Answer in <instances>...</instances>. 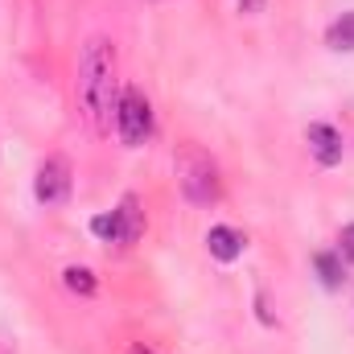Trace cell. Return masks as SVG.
Listing matches in <instances>:
<instances>
[{"mask_svg":"<svg viewBox=\"0 0 354 354\" xmlns=\"http://www.w3.org/2000/svg\"><path fill=\"white\" fill-rule=\"evenodd\" d=\"M177 169V185L185 194V202L194 206H214L223 198V177H218V165L198 149V145H185L181 153L174 157Z\"/></svg>","mask_w":354,"mask_h":354,"instance_id":"cell-2","label":"cell"},{"mask_svg":"<svg viewBox=\"0 0 354 354\" xmlns=\"http://www.w3.org/2000/svg\"><path fill=\"white\" fill-rule=\"evenodd\" d=\"M326 41H330V50H354V12H342L330 29H326Z\"/></svg>","mask_w":354,"mask_h":354,"instance_id":"cell-8","label":"cell"},{"mask_svg":"<svg viewBox=\"0 0 354 354\" xmlns=\"http://www.w3.org/2000/svg\"><path fill=\"white\" fill-rule=\"evenodd\" d=\"M338 256H346V260L354 264V223L342 227V235H338Z\"/></svg>","mask_w":354,"mask_h":354,"instance_id":"cell-12","label":"cell"},{"mask_svg":"<svg viewBox=\"0 0 354 354\" xmlns=\"http://www.w3.org/2000/svg\"><path fill=\"white\" fill-rule=\"evenodd\" d=\"M243 248H248V239H243L235 227H210V231H206V252H210L218 264H235V260L243 256Z\"/></svg>","mask_w":354,"mask_h":354,"instance_id":"cell-6","label":"cell"},{"mask_svg":"<svg viewBox=\"0 0 354 354\" xmlns=\"http://www.w3.org/2000/svg\"><path fill=\"white\" fill-rule=\"evenodd\" d=\"M115 218H120V248H132L145 231V210H140V198L136 194H124L120 206H115Z\"/></svg>","mask_w":354,"mask_h":354,"instance_id":"cell-7","label":"cell"},{"mask_svg":"<svg viewBox=\"0 0 354 354\" xmlns=\"http://www.w3.org/2000/svg\"><path fill=\"white\" fill-rule=\"evenodd\" d=\"M115 103H120V87H115V46L107 37H91L79 54V107L95 128V136H107L115 124Z\"/></svg>","mask_w":354,"mask_h":354,"instance_id":"cell-1","label":"cell"},{"mask_svg":"<svg viewBox=\"0 0 354 354\" xmlns=\"http://www.w3.org/2000/svg\"><path fill=\"white\" fill-rule=\"evenodd\" d=\"M33 198L41 206H62L71 198V161L66 157H46L33 177Z\"/></svg>","mask_w":354,"mask_h":354,"instance_id":"cell-4","label":"cell"},{"mask_svg":"<svg viewBox=\"0 0 354 354\" xmlns=\"http://www.w3.org/2000/svg\"><path fill=\"white\" fill-rule=\"evenodd\" d=\"M62 284H66L71 292H79V297H95V288H99L95 272H91V268H79V264H71L62 272Z\"/></svg>","mask_w":354,"mask_h":354,"instance_id":"cell-9","label":"cell"},{"mask_svg":"<svg viewBox=\"0 0 354 354\" xmlns=\"http://www.w3.org/2000/svg\"><path fill=\"white\" fill-rule=\"evenodd\" d=\"M313 264H317V272H322V284H326V288H338V284H342V264H338L334 252H317Z\"/></svg>","mask_w":354,"mask_h":354,"instance_id":"cell-10","label":"cell"},{"mask_svg":"<svg viewBox=\"0 0 354 354\" xmlns=\"http://www.w3.org/2000/svg\"><path fill=\"white\" fill-rule=\"evenodd\" d=\"M128 354H153V351H149V346H140V342H136V346H132V351H128Z\"/></svg>","mask_w":354,"mask_h":354,"instance_id":"cell-14","label":"cell"},{"mask_svg":"<svg viewBox=\"0 0 354 354\" xmlns=\"http://www.w3.org/2000/svg\"><path fill=\"white\" fill-rule=\"evenodd\" d=\"M91 235H99L103 243H120V218H115V210L95 214V218H91Z\"/></svg>","mask_w":354,"mask_h":354,"instance_id":"cell-11","label":"cell"},{"mask_svg":"<svg viewBox=\"0 0 354 354\" xmlns=\"http://www.w3.org/2000/svg\"><path fill=\"white\" fill-rule=\"evenodd\" d=\"M115 136L128 149H140L153 136V107H149V99H145L140 87L120 91V103H115Z\"/></svg>","mask_w":354,"mask_h":354,"instance_id":"cell-3","label":"cell"},{"mask_svg":"<svg viewBox=\"0 0 354 354\" xmlns=\"http://www.w3.org/2000/svg\"><path fill=\"white\" fill-rule=\"evenodd\" d=\"M239 4H248V12H260L264 8V0H239Z\"/></svg>","mask_w":354,"mask_h":354,"instance_id":"cell-13","label":"cell"},{"mask_svg":"<svg viewBox=\"0 0 354 354\" xmlns=\"http://www.w3.org/2000/svg\"><path fill=\"white\" fill-rule=\"evenodd\" d=\"M305 140H309V153H313V161L317 165H338L342 161V132L334 128V124H309V132H305Z\"/></svg>","mask_w":354,"mask_h":354,"instance_id":"cell-5","label":"cell"}]
</instances>
